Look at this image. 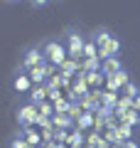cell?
I'll return each instance as SVG.
<instances>
[{
    "instance_id": "obj_1",
    "label": "cell",
    "mask_w": 140,
    "mask_h": 148,
    "mask_svg": "<svg viewBox=\"0 0 140 148\" xmlns=\"http://www.w3.org/2000/svg\"><path fill=\"white\" fill-rule=\"evenodd\" d=\"M67 40H69V54H71V57H79V54H84L86 45H84V40H81V35H79V32H69Z\"/></svg>"
},
{
    "instance_id": "obj_2",
    "label": "cell",
    "mask_w": 140,
    "mask_h": 148,
    "mask_svg": "<svg viewBox=\"0 0 140 148\" xmlns=\"http://www.w3.org/2000/svg\"><path fill=\"white\" fill-rule=\"evenodd\" d=\"M44 54L52 59L54 64H62L64 62V49H62V45H59V42H47L44 45Z\"/></svg>"
},
{
    "instance_id": "obj_3",
    "label": "cell",
    "mask_w": 140,
    "mask_h": 148,
    "mask_svg": "<svg viewBox=\"0 0 140 148\" xmlns=\"http://www.w3.org/2000/svg\"><path fill=\"white\" fill-rule=\"evenodd\" d=\"M118 49H120V42L116 40V37H108L103 45H99V54H101V57H106V59H111Z\"/></svg>"
},
{
    "instance_id": "obj_4",
    "label": "cell",
    "mask_w": 140,
    "mask_h": 148,
    "mask_svg": "<svg viewBox=\"0 0 140 148\" xmlns=\"http://www.w3.org/2000/svg\"><path fill=\"white\" fill-rule=\"evenodd\" d=\"M42 59H44V52L30 49V52L25 54V59H22V67H35V64H42Z\"/></svg>"
},
{
    "instance_id": "obj_5",
    "label": "cell",
    "mask_w": 140,
    "mask_h": 148,
    "mask_svg": "<svg viewBox=\"0 0 140 148\" xmlns=\"http://www.w3.org/2000/svg\"><path fill=\"white\" fill-rule=\"evenodd\" d=\"M17 121H20V123H32V121H37L35 106H25V109H20V114H17Z\"/></svg>"
},
{
    "instance_id": "obj_6",
    "label": "cell",
    "mask_w": 140,
    "mask_h": 148,
    "mask_svg": "<svg viewBox=\"0 0 140 148\" xmlns=\"http://www.w3.org/2000/svg\"><path fill=\"white\" fill-rule=\"evenodd\" d=\"M101 72L108 74V77H116V74H120L123 69H120V62H118V59L111 57V59H106V64H103V69H101Z\"/></svg>"
},
{
    "instance_id": "obj_7",
    "label": "cell",
    "mask_w": 140,
    "mask_h": 148,
    "mask_svg": "<svg viewBox=\"0 0 140 148\" xmlns=\"http://www.w3.org/2000/svg\"><path fill=\"white\" fill-rule=\"evenodd\" d=\"M108 84H111V89H118V86H128V74L125 72H120V74H116V77H108Z\"/></svg>"
},
{
    "instance_id": "obj_8",
    "label": "cell",
    "mask_w": 140,
    "mask_h": 148,
    "mask_svg": "<svg viewBox=\"0 0 140 148\" xmlns=\"http://www.w3.org/2000/svg\"><path fill=\"white\" fill-rule=\"evenodd\" d=\"M79 123H81V126H88V123H91V116H88V114H84V116H79Z\"/></svg>"
},
{
    "instance_id": "obj_9",
    "label": "cell",
    "mask_w": 140,
    "mask_h": 148,
    "mask_svg": "<svg viewBox=\"0 0 140 148\" xmlns=\"http://www.w3.org/2000/svg\"><path fill=\"white\" fill-rule=\"evenodd\" d=\"M15 86H17V89H25L27 82H25V79H17V82H15Z\"/></svg>"
},
{
    "instance_id": "obj_10",
    "label": "cell",
    "mask_w": 140,
    "mask_h": 148,
    "mask_svg": "<svg viewBox=\"0 0 140 148\" xmlns=\"http://www.w3.org/2000/svg\"><path fill=\"white\" fill-rule=\"evenodd\" d=\"M123 148H138V146H135V143H130V141H125V143H123Z\"/></svg>"
},
{
    "instance_id": "obj_11",
    "label": "cell",
    "mask_w": 140,
    "mask_h": 148,
    "mask_svg": "<svg viewBox=\"0 0 140 148\" xmlns=\"http://www.w3.org/2000/svg\"><path fill=\"white\" fill-rule=\"evenodd\" d=\"M135 106H138V109H140V96H135Z\"/></svg>"
}]
</instances>
